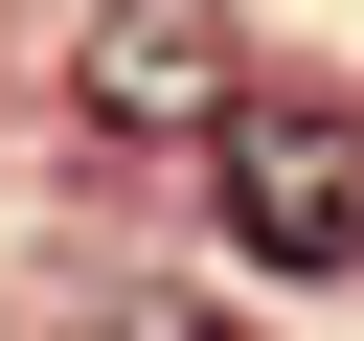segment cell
I'll return each instance as SVG.
<instances>
[{
  "label": "cell",
  "instance_id": "1",
  "mask_svg": "<svg viewBox=\"0 0 364 341\" xmlns=\"http://www.w3.org/2000/svg\"><path fill=\"white\" fill-rule=\"evenodd\" d=\"M205 205H228V250L250 273H364V91H250L228 68V114H205Z\"/></svg>",
  "mask_w": 364,
  "mask_h": 341
},
{
  "label": "cell",
  "instance_id": "2",
  "mask_svg": "<svg viewBox=\"0 0 364 341\" xmlns=\"http://www.w3.org/2000/svg\"><path fill=\"white\" fill-rule=\"evenodd\" d=\"M68 91H91V136H205L228 114V0H91Z\"/></svg>",
  "mask_w": 364,
  "mask_h": 341
}]
</instances>
